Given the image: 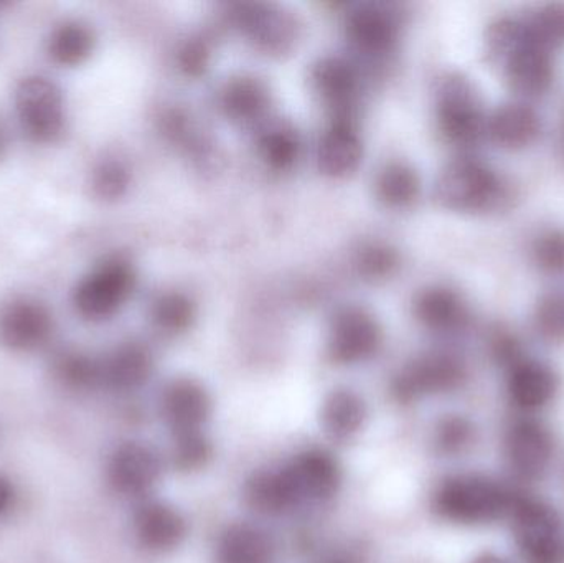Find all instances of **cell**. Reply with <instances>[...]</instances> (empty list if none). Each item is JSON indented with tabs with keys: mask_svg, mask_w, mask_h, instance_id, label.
I'll return each mask as SVG.
<instances>
[{
	"mask_svg": "<svg viewBox=\"0 0 564 563\" xmlns=\"http://www.w3.org/2000/svg\"><path fill=\"white\" fill-rule=\"evenodd\" d=\"M517 495L519 491L490 476L460 473L447 476L437 485L431 506L443 521L477 528L509 518Z\"/></svg>",
	"mask_w": 564,
	"mask_h": 563,
	"instance_id": "cell-1",
	"label": "cell"
},
{
	"mask_svg": "<svg viewBox=\"0 0 564 563\" xmlns=\"http://www.w3.org/2000/svg\"><path fill=\"white\" fill-rule=\"evenodd\" d=\"M437 202L447 210L463 214L499 210L512 198L509 184L486 162L474 158L454 159L436 181Z\"/></svg>",
	"mask_w": 564,
	"mask_h": 563,
	"instance_id": "cell-2",
	"label": "cell"
},
{
	"mask_svg": "<svg viewBox=\"0 0 564 563\" xmlns=\"http://www.w3.org/2000/svg\"><path fill=\"white\" fill-rule=\"evenodd\" d=\"M276 473L285 506L292 511L330 501L341 486L340 463L327 450H302Z\"/></svg>",
	"mask_w": 564,
	"mask_h": 563,
	"instance_id": "cell-3",
	"label": "cell"
},
{
	"mask_svg": "<svg viewBox=\"0 0 564 563\" xmlns=\"http://www.w3.org/2000/svg\"><path fill=\"white\" fill-rule=\"evenodd\" d=\"M507 519L523 563H564L562 522L552 506L519 492Z\"/></svg>",
	"mask_w": 564,
	"mask_h": 563,
	"instance_id": "cell-4",
	"label": "cell"
},
{
	"mask_svg": "<svg viewBox=\"0 0 564 563\" xmlns=\"http://www.w3.org/2000/svg\"><path fill=\"white\" fill-rule=\"evenodd\" d=\"M436 119L444 141L456 148H473L487 134V118L476 91L464 76L456 73L440 82Z\"/></svg>",
	"mask_w": 564,
	"mask_h": 563,
	"instance_id": "cell-5",
	"label": "cell"
},
{
	"mask_svg": "<svg viewBox=\"0 0 564 563\" xmlns=\"http://www.w3.org/2000/svg\"><path fill=\"white\" fill-rule=\"evenodd\" d=\"M134 288V268L128 261L115 258L79 281L73 293V304L83 320L102 323L119 313Z\"/></svg>",
	"mask_w": 564,
	"mask_h": 563,
	"instance_id": "cell-6",
	"label": "cell"
},
{
	"mask_svg": "<svg viewBox=\"0 0 564 563\" xmlns=\"http://www.w3.org/2000/svg\"><path fill=\"white\" fill-rule=\"evenodd\" d=\"M463 360L451 353H427L403 367L393 379V396L401 403H413L426 397L459 389L466 380Z\"/></svg>",
	"mask_w": 564,
	"mask_h": 563,
	"instance_id": "cell-7",
	"label": "cell"
},
{
	"mask_svg": "<svg viewBox=\"0 0 564 563\" xmlns=\"http://www.w3.org/2000/svg\"><path fill=\"white\" fill-rule=\"evenodd\" d=\"M20 126L36 142H53L65 128V98L62 89L45 76H29L15 89Z\"/></svg>",
	"mask_w": 564,
	"mask_h": 563,
	"instance_id": "cell-8",
	"label": "cell"
},
{
	"mask_svg": "<svg viewBox=\"0 0 564 563\" xmlns=\"http://www.w3.org/2000/svg\"><path fill=\"white\" fill-rule=\"evenodd\" d=\"M555 448L552 430L532 416L510 423L503 435V459L520 481L542 479L552 466Z\"/></svg>",
	"mask_w": 564,
	"mask_h": 563,
	"instance_id": "cell-9",
	"label": "cell"
},
{
	"mask_svg": "<svg viewBox=\"0 0 564 563\" xmlns=\"http://www.w3.org/2000/svg\"><path fill=\"white\" fill-rule=\"evenodd\" d=\"M383 346V329L377 317L360 306H345L332 317L327 353L335 364L357 366L368 362Z\"/></svg>",
	"mask_w": 564,
	"mask_h": 563,
	"instance_id": "cell-10",
	"label": "cell"
},
{
	"mask_svg": "<svg viewBox=\"0 0 564 563\" xmlns=\"http://www.w3.org/2000/svg\"><path fill=\"white\" fill-rule=\"evenodd\" d=\"M230 22L254 48L268 55L289 52L299 39V23L294 13L276 3H237L231 7Z\"/></svg>",
	"mask_w": 564,
	"mask_h": 563,
	"instance_id": "cell-11",
	"label": "cell"
},
{
	"mask_svg": "<svg viewBox=\"0 0 564 563\" xmlns=\"http://www.w3.org/2000/svg\"><path fill=\"white\" fill-rule=\"evenodd\" d=\"M162 458L151 445L124 442L116 446L106 465V478L112 491L126 498H142L158 486Z\"/></svg>",
	"mask_w": 564,
	"mask_h": 563,
	"instance_id": "cell-12",
	"label": "cell"
},
{
	"mask_svg": "<svg viewBox=\"0 0 564 563\" xmlns=\"http://www.w3.org/2000/svg\"><path fill=\"white\" fill-rule=\"evenodd\" d=\"M159 409L172 439L205 433L212 416V397L197 380L181 377L164 387Z\"/></svg>",
	"mask_w": 564,
	"mask_h": 563,
	"instance_id": "cell-13",
	"label": "cell"
},
{
	"mask_svg": "<svg viewBox=\"0 0 564 563\" xmlns=\"http://www.w3.org/2000/svg\"><path fill=\"white\" fill-rule=\"evenodd\" d=\"M345 30L355 50L371 58H381L397 46L401 20L384 3H358L347 13Z\"/></svg>",
	"mask_w": 564,
	"mask_h": 563,
	"instance_id": "cell-14",
	"label": "cell"
},
{
	"mask_svg": "<svg viewBox=\"0 0 564 563\" xmlns=\"http://www.w3.org/2000/svg\"><path fill=\"white\" fill-rule=\"evenodd\" d=\"M53 334L52 313L39 301L13 300L0 307V346L13 353L42 349Z\"/></svg>",
	"mask_w": 564,
	"mask_h": 563,
	"instance_id": "cell-15",
	"label": "cell"
},
{
	"mask_svg": "<svg viewBox=\"0 0 564 563\" xmlns=\"http://www.w3.org/2000/svg\"><path fill=\"white\" fill-rule=\"evenodd\" d=\"M311 85L334 118L351 119L360 95V75L348 59L334 55L318 58L311 69Z\"/></svg>",
	"mask_w": 564,
	"mask_h": 563,
	"instance_id": "cell-16",
	"label": "cell"
},
{
	"mask_svg": "<svg viewBox=\"0 0 564 563\" xmlns=\"http://www.w3.org/2000/svg\"><path fill=\"white\" fill-rule=\"evenodd\" d=\"M135 541L145 551L167 554L184 544L188 526L184 515L162 501H145L132 516Z\"/></svg>",
	"mask_w": 564,
	"mask_h": 563,
	"instance_id": "cell-17",
	"label": "cell"
},
{
	"mask_svg": "<svg viewBox=\"0 0 564 563\" xmlns=\"http://www.w3.org/2000/svg\"><path fill=\"white\" fill-rule=\"evenodd\" d=\"M558 373L542 360L523 357L509 367L507 397L520 412L535 413L546 409L558 396Z\"/></svg>",
	"mask_w": 564,
	"mask_h": 563,
	"instance_id": "cell-18",
	"label": "cell"
},
{
	"mask_svg": "<svg viewBox=\"0 0 564 563\" xmlns=\"http://www.w3.org/2000/svg\"><path fill=\"white\" fill-rule=\"evenodd\" d=\"M506 78L510 88L525 98H539L555 82L553 52L525 36L506 58Z\"/></svg>",
	"mask_w": 564,
	"mask_h": 563,
	"instance_id": "cell-19",
	"label": "cell"
},
{
	"mask_svg": "<svg viewBox=\"0 0 564 563\" xmlns=\"http://www.w3.org/2000/svg\"><path fill=\"white\" fill-rule=\"evenodd\" d=\"M364 161V142L354 119L332 118L317 144L318 169L330 177H347Z\"/></svg>",
	"mask_w": 564,
	"mask_h": 563,
	"instance_id": "cell-20",
	"label": "cell"
},
{
	"mask_svg": "<svg viewBox=\"0 0 564 563\" xmlns=\"http://www.w3.org/2000/svg\"><path fill=\"white\" fill-rule=\"evenodd\" d=\"M414 316L437 334H453L464 329L469 323L470 313L464 297L449 286H427L414 300Z\"/></svg>",
	"mask_w": 564,
	"mask_h": 563,
	"instance_id": "cell-21",
	"label": "cell"
},
{
	"mask_svg": "<svg viewBox=\"0 0 564 563\" xmlns=\"http://www.w3.org/2000/svg\"><path fill=\"white\" fill-rule=\"evenodd\" d=\"M152 370L154 360L148 347L124 343L101 359V387L112 392H134L148 383Z\"/></svg>",
	"mask_w": 564,
	"mask_h": 563,
	"instance_id": "cell-22",
	"label": "cell"
},
{
	"mask_svg": "<svg viewBox=\"0 0 564 563\" xmlns=\"http://www.w3.org/2000/svg\"><path fill=\"white\" fill-rule=\"evenodd\" d=\"M218 102L230 121L243 126H263L270 115L271 93L267 83L257 76H237L225 83Z\"/></svg>",
	"mask_w": 564,
	"mask_h": 563,
	"instance_id": "cell-23",
	"label": "cell"
},
{
	"mask_svg": "<svg viewBox=\"0 0 564 563\" xmlns=\"http://www.w3.org/2000/svg\"><path fill=\"white\" fill-rule=\"evenodd\" d=\"M542 132V118L527 102H506L487 118V134L509 151L529 148Z\"/></svg>",
	"mask_w": 564,
	"mask_h": 563,
	"instance_id": "cell-24",
	"label": "cell"
},
{
	"mask_svg": "<svg viewBox=\"0 0 564 563\" xmlns=\"http://www.w3.org/2000/svg\"><path fill=\"white\" fill-rule=\"evenodd\" d=\"M367 419V402L354 389L338 387L332 390L322 403V429L334 442L345 443L354 440L365 429Z\"/></svg>",
	"mask_w": 564,
	"mask_h": 563,
	"instance_id": "cell-25",
	"label": "cell"
},
{
	"mask_svg": "<svg viewBox=\"0 0 564 563\" xmlns=\"http://www.w3.org/2000/svg\"><path fill=\"white\" fill-rule=\"evenodd\" d=\"M276 545L264 529L248 522L228 526L217 544V563H273Z\"/></svg>",
	"mask_w": 564,
	"mask_h": 563,
	"instance_id": "cell-26",
	"label": "cell"
},
{
	"mask_svg": "<svg viewBox=\"0 0 564 563\" xmlns=\"http://www.w3.org/2000/svg\"><path fill=\"white\" fill-rule=\"evenodd\" d=\"M302 142L299 132L288 122H263L258 134V152L268 167L289 171L301 158Z\"/></svg>",
	"mask_w": 564,
	"mask_h": 563,
	"instance_id": "cell-27",
	"label": "cell"
},
{
	"mask_svg": "<svg viewBox=\"0 0 564 563\" xmlns=\"http://www.w3.org/2000/svg\"><path fill=\"white\" fill-rule=\"evenodd\" d=\"M375 191L387 207H410L420 197V175H417L416 169L411 167L408 162H388L375 178Z\"/></svg>",
	"mask_w": 564,
	"mask_h": 563,
	"instance_id": "cell-28",
	"label": "cell"
},
{
	"mask_svg": "<svg viewBox=\"0 0 564 563\" xmlns=\"http://www.w3.org/2000/svg\"><path fill=\"white\" fill-rule=\"evenodd\" d=\"M95 33L85 23L69 20L62 23L50 36V58L59 66H78L95 50Z\"/></svg>",
	"mask_w": 564,
	"mask_h": 563,
	"instance_id": "cell-29",
	"label": "cell"
},
{
	"mask_svg": "<svg viewBox=\"0 0 564 563\" xmlns=\"http://www.w3.org/2000/svg\"><path fill=\"white\" fill-rule=\"evenodd\" d=\"M53 376L59 386L73 392L101 387V359L83 353H63L53 362Z\"/></svg>",
	"mask_w": 564,
	"mask_h": 563,
	"instance_id": "cell-30",
	"label": "cell"
},
{
	"mask_svg": "<svg viewBox=\"0 0 564 563\" xmlns=\"http://www.w3.org/2000/svg\"><path fill=\"white\" fill-rule=\"evenodd\" d=\"M152 326L159 333L175 336L184 333L195 320V304L181 291H165L159 294L151 304Z\"/></svg>",
	"mask_w": 564,
	"mask_h": 563,
	"instance_id": "cell-31",
	"label": "cell"
},
{
	"mask_svg": "<svg viewBox=\"0 0 564 563\" xmlns=\"http://www.w3.org/2000/svg\"><path fill=\"white\" fill-rule=\"evenodd\" d=\"M476 440V425L464 415H444L434 426L433 443L444 456L463 455Z\"/></svg>",
	"mask_w": 564,
	"mask_h": 563,
	"instance_id": "cell-32",
	"label": "cell"
},
{
	"mask_svg": "<svg viewBox=\"0 0 564 563\" xmlns=\"http://www.w3.org/2000/svg\"><path fill=\"white\" fill-rule=\"evenodd\" d=\"M523 22L527 36L532 42L545 46L550 52L564 45V3H546Z\"/></svg>",
	"mask_w": 564,
	"mask_h": 563,
	"instance_id": "cell-33",
	"label": "cell"
},
{
	"mask_svg": "<svg viewBox=\"0 0 564 563\" xmlns=\"http://www.w3.org/2000/svg\"><path fill=\"white\" fill-rule=\"evenodd\" d=\"M536 334L550 344L564 343V293L552 291L543 294L533 313Z\"/></svg>",
	"mask_w": 564,
	"mask_h": 563,
	"instance_id": "cell-34",
	"label": "cell"
},
{
	"mask_svg": "<svg viewBox=\"0 0 564 563\" xmlns=\"http://www.w3.org/2000/svg\"><path fill=\"white\" fill-rule=\"evenodd\" d=\"M131 172L118 159H105L93 171V192L102 201H118L128 192Z\"/></svg>",
	"mask_w": 564,
	"mask_h": 563,
	"instance_id": "cell-35",
	"label": "cell"
},
{
	"mask_svg": "<svg viewBox=\"0 0 564 563\" xmlns=\"http://www.w3.org/2000/svg\"><path fill=\"white\" fill-rule=\"evenodd\" d=\"M525 22L513 17H499L486 33L487 52L496 58H507L516 46L525 40Z\"/></svg>",
	"mask_w": 564,
	"mask_h": 563,
	"instance_id": "cell-36",
	"label": "cell"
},
{
	"mask_svg": "<svg viewBox=\"0 0 564 563\" xmlns=\"http://www.w3.org/2000/svg\"><path fill=\"white\" fill-rule=\"evenodd\" d=\"M212 458V443L205 433L172 439V459L181 472L204 469Z\"/></svg>",
	"mask_w": 564,
	"mask_h": 563,
	"instance_id": "cell-37",
	"label": "cell"
},
{
	"mask_svg": "<svg viewBox=\"0 0 564 563\" xmlns=\"http://www.w3.org/2000/svg\"><path fill=\"white\" fill-rule=\"evenodd\" d=\"M532 255L540 270L564 274V228L542 231L533 241Z\"/></svg>",
	"mask_w": 564,
	"mask_h": 563,
	"instance_id": "cell-38",
	"label": "cell"
},
{
	"mask_svg": "<svg viewBox=\"0 0 564 563\" xmlns=\"http://www.w3.org/2000/svg\"><path fill=\"white\" fill-rule=\"evenodd\" d=\"M357 264L365 277L384 278L390 277L397 270L400 257H398L397 250L388 245L370 243L361 248Z\"/></svg>",
	"mask_w": 564,
	"mask_h": 563,
	"instance_id": "cell-39",
	"label": "cell"
},
{
	"mask_svg": "<svg viewBox=\"0 0 564 563\" xmlns=\"http://www.w3.org/2000/svg\"><path fill=\"white\" fill-rule=\"evenodd\" d=\"M489 354L492 360L499 366H506L507 369L513 364L523 359L522 347L519 339L509 331L497 329L489 339Z\"/></svg>",
	"mask_w": 564,
	"mask_h": 563,
	"instance_id": "cell-40",
	"label": "cell"
},
{
	"mask_svg": "<svg viewBox=\"0 0 564 563\" xmlns=\"http://www.w3.org/2000/svg\"><path fill=\"white\" fill-rule=\"evenodd\" d=\"M210 63V46L204 39H191L178 52V65L187 75L197 76Z\"/></svg>",
	"mask_w": 564,
	"mask_h": 563,
	"instance_id": "cell-41",
	"label": "cell"
},
{
	"mask_svg": "<svg viewBox=\"0 0 564 563\" xmlns=\"http://www.w3.org/2000/svg\"><path fill=\"white\" fill-rule=\"evenodd\" d=\"M13 499H15V489L12 483L0 473V518L12 508Z\"/></svg>",
	"mask_w": 564,
	"mask_h": 563,
	"instance_id": "cell-42",
	"label": "cell"
},
{
	"mask_svg": "<svg viewBox=\"0 0 564 563\" xmlns=\"http://www.w3.org/2000/svg\"><path fill=\"white\" fill-rule=\"evenodd\" d=\"M324 563H365L364 557L351 549H338L325 557Z\"/></svg>",
	"mask_w": 564,
	"mask_h": 563,
	"instance_id": "cell-43",
	"label": "cell"
},
{
	"mask_svg": "<svg viewBox=\"0 0 564 563\" xmlns=\"http://www.w3.org/2000/svg\"><path fill=\"white\" fill-rule=\"evenodd\" d=\"M469 563H510L503 555L496 554V552H482L476 555Z\"/></svg>",
	"mask_w": 564,
	"mask_h": 563,
	"instance_id": "cell-44",
	"label": "cell"
},
{
	"mask_svg": "<svg viewBox=\"0 0 564 563\" xmlns=\"http://www.w3.org/2000/svg\"><path fill=\"white\" fill-rule=\"evenodd\" d=\"M3 149H6V141H3L2 132H0V155H2Z\"/></svg>",
	"mask_w": 564,
	"mask_h": 563,
	"instance_id": "cell-45",
	"label": "cell"
}]
</instances>
